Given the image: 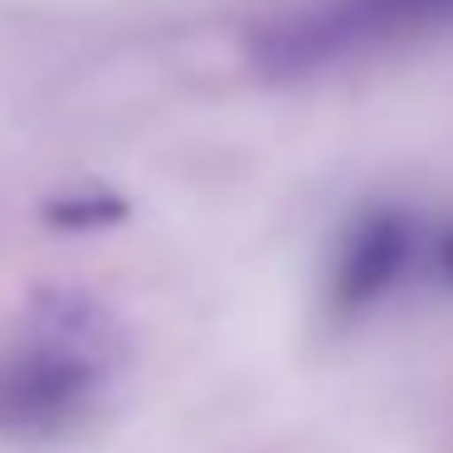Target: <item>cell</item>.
I'll use <instances>...</instances> for the list:
<instances>
[{
	"mask_svg": "<svg viewBox=\"0 0 453 453\" xmlns=\"http://www.w3.org/2000/svg\"><path fill=\"white\" fill-rule=\"evenodd\" d=\"M112 356H118V326L93 297H40L35 342L0 361V434L54 439L83 424L103 400Z\"/></svg>",
	"mask_w": 453,
	"mask_h": 453,
	"instance_id": "6da1fadb",
	"label": "cell"
},
{
	"mask_svg": "<svg viewBox=\"0 0 453 453\" xmlns=\"http://www.w3.org/2000/svg\"><path fill=\"white\" fill-rule=\"evenodd\" d=\"M453 20V0H317L278 20L258 40L254 59L268 79H303L351 54L414 40Z\"/></svg>",
	"mask_w": 453,
	"mask_h": 453,
	"instance_id": "7a4b0ae2",
	"label": "cell"
},
{
	"mask_svg": "<svg viewBox=\"0 0 453 453\" xmlns=\"http://www.w3.org/2000/svg\"><path fill=\"white\" fill-rule=\"evenodd\" d=\"M410 249H414L410 219L400 210H371L342 244L332 303L342 312H361L375 297H385L395 288V278L404 273V264H410Z\"/></svg>",
	"mask_w": 453,
	"mask_h": 453,
	"instance_id": "3957f363",
	"label": "cell"
},
{
	"mask_svg": "<svg viewBox=\"0 0 453 453\" xmlns=\"http://www.w3.org/2000/svg\"><path fill=\"white\" fill-rule=\"evenodd\" d=\"M122 215V200H54L50 219L54 225H103V219H118Z\"/></svg>",
	"mask_w": 453,
	"mask_h": 453,
	"instance_id": "277c9868",
	"label": "cell"
},
{
	"mask_svg": "<svg viewBox=\"0 0 453 453\" xmlns=\"http://www.w3.org/2000/svg\"><path fill=\"white\" fill-rule=\"evenodd\" d=\"M439 268H443V278L453 283V229L439 239Z\"/></svg>",
	"mask_w": 453,
	"mask_h": 453,
	"instance_id": "5b68a950",
	"label": "cell"
}]
</instances>
